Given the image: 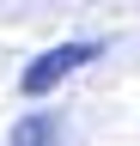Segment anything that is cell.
<instances>
[{"mask_svg":"<svg viewBox=\"0 0 140 146\" xmlns=\"http://www.w3.org/2000/svg\"><path fill=\"white\" fill-rule=\"evenodd\" d=\"M85 61H98V43H61V49H49V55H37V61L25 67L19 91L25 98H43V91H55L67 73H79Z\"/></svg>","mask_w":140,"mask_h":146,"instance_id":"1","label":"cell"},{"mask_svg":"<svg viewBox=\"0 0 140 146\" xmlns=\"http://www.w3.org/2000/svg\"><path fill=\"white\" fill-rule=\"evenodd\" d=\"M6 146H61V116H49V110H31V116L12 122Z\"/></svg>","mask_w":140,"mask_h":146,"instance_id":"2","label":"cell"}]
</instances>
